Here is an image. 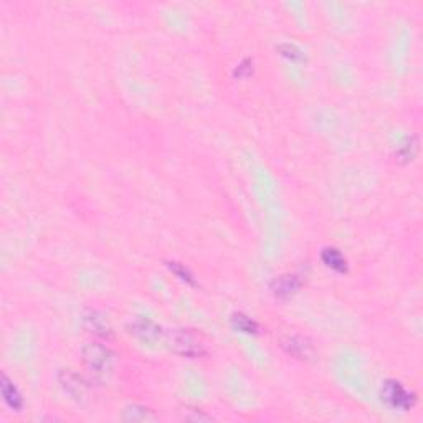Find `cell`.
<instances>
[{"instance_id":"9c48e42d","label":"cell","mask_w":423,"mask_h":423,"mask_svg":"<svg viewBox=\"0 0 423 423\" xmlns=\"http://www.w3.org/2000/svg\"><path fill=\"white\" fill-rule=\"evenodd\" d=\"M0 389H2V397H4V402L7 403V407L12 408L13 412H22V408L25 405L24 397H22L20 390H18L17 385L8 379V375L6 374L2 375Z\"/></svg>"},{"instance_id":"52a82bcc","label":"cell","mask_w":423,"mask_h":423,"mask_svg":"<svg viewBox=\"0 0 423 423\" xmlns=\"http://www.w3.org/2000/svg\"><path fill=\"white\" fill-rule=\"evenodd\" d=\"M283 351L298 361H310L314 356L316 349L310 338L301 334H289L282 341Z\"/></svg>"},{"instance_id":"8992f818","label":"cell","mask_w":423,"mask_h":423,"mask_svg":"<svg viewBox=\"0 0 423 423\" xmlns=\"http://www.w3.org/2000/svg\"><path fill=\"white\" fill-rule=\"evenodd\" d=\"M127 333L144 344H155L162 338V328L151 317L137 316L127 324Z\"/></svg>"},{"instance_id":"6da1fadb","label":"cell","mask_w":423,"mask_h":423,"mask_svg":"<svg viewBox=\"0 0 423 423\" xmlns=\"http://www.w3.org/2000/svg\"><path fill=\"white\" fill-rule=\"evenodd\" d=\"M83 364L93 379L103 380L113 372L114 352L108 346L101 342H90L81 349Z\"/></svg>"},{"instance_id":"2e32d148","label":"cell","mask_w":423,"mask_h":423,"mask_svg":"<svg viewBox=\"0 0 423 423\" xmlns=\"http://www.w3.org/2000/svg\"><path fill=\"white\" fill-rule=\"evenodd\" d=\"M233 75H235V78H240V80L250 78L253 75V60H250V58L243 60L240 65H237Z\"/></svg>"},{"instance_id":"ba28073f","label":"cell","mask_w":423,"mask_h":423,"mask_svg":"<svg viewBox=\"0 0 423 423\" xmlns=\"http://www.w3.org/2000/svg\"><path fill=\"white\" fill-rule=\"evenodd\" d=\"M303 284H305V282H303L300 275L284 273V275H279V277H277L273 282H271L270 289L275 298L286 301L289 298H293L296 293H300Z\"/></svg>"},{"instance_id":"9a60e30c","label":"cell","mask_w":423,"mask_h":423,"mask_svg":"<svg viewBox=\"0 0 423 423\" xmlns=\"http://www.w3.org/2000/svg\"><path fill=\"white\" fill-rule=\"evenodd\" d=\"M167 266H169V270L172 271L174 275H176L177 278H181L183 283H187V284H192V286H194V284H197V282H195V278H194V275L190 273V270L187 268L186 265H182V263H177V261H169L167 263Z\"/></svg>"},{"instance_id":"5bb4252c","label":"cell","mask_w":423,"mask_h":423,"mask_svg":"<svg viewBox=\"0 0 423 423\" xmlns=\"http://www.w3.org/2000/svg\"><path fill=\"white\" fill-rule=\"evenodd\" d=\"M277 50H278L279 55H282L283 58L289 60V62H293V63L306 62L305 53H303V50L300 47H298V45H294V43H282V45H278Z\"/></svg>"},{"instance_id":"3957f363","label":"cell","mask_w":423,"mask_h":423,"mask_svg":"<svg viewBox=\"0 0 423 423\" xmlns=\"http://www.w3.org/2000/svg\"><path fill=\"white\" fill-rule=\"evenodd\" d=\"M380 400L394 410L408 412L417 405V394L408 390L400 380L387 379L380 385Z\"/></svg>"},{"instance_id":"5b68a950","label":"cell","mask_w":423,"mask_h":423,"mask_svg":"<svg viewBox=\"0 0 423 423\" xmlns=\"http://www.w3.org/2000/svg\"><path fill=\"white\" fill-rule=\"evenodd\" d=\"M81 324L83 328L86 329V333L96 335L99 339H113L114 335V329L111 323H109L108 316L104 312H101L98 310H93V307H88V310L83 311L81 314Z\"/></svg>"},{"instance_id":"7c38bea8","label":"cell","mask_w":423,"mask_h":423,"mask_svg":"<svg viewBox=\"0 0 423 423\" xmlns=\"http://www.w3.org/2000/svg\"><path fill=\"white\" fill-rule=\"evenodd\" d=\"M418 153V139L415 136H407L400 141V144L397 146V160L398 162H410L413 160Z\"/></svg>"},{"instance_id":"8fae6325","label":"cell","mask_w":423,"mask_h":423,"mask_svg":"<svg viewBox=\"0 0 423 423\" xmlns=\"http://www.w3.org/2000/svg\"><path fill=\"white\" fill-rule=\"evenodd\" d=\"M230 323H232V328L238 331L242 334H258L260 333V324L256 323L253 317H250L245 312H233L232 317H230Z\"/></svg>"},{"instance_id":"277c9868","label":"cell","mask_w":423,"mask_h":423,"mask_svg":"<svg viewBox=\"0 0 423 423\" xmlns=\"http://www.w3.org/2000/svg\"><path fill=\"white\" fill-rule=\"evenodd\" d=\"M58 384L68 397L75 402H85L88 398L90 385L85 380V377L78 374L73 369H62L58 372Z\"/></svg>"},{"instance_id":"7a4b0ae2","label":"cell","mask_w":423,"mask_h":423,"mask_svg":"<svg viewBox=\"0 0 423 423\" xmlns=\"http://www.w3.org/2000/svg\"><path fill=\"white\" fill-rule=\"evenodd\" d=\"M165 342L174 354L183 359H200L207 351L204 342L200 341L190 329H171L165 333Z\"/></svg>"},{"instance_id":"30bf717a","label":"cell","mask_w":423,"mask_h":423,"mask_svg":"<svg viewBox=\"0 0 423 423\" xmlns=\"http://www.w3.org/2000/svg\"><path fill=\"white\" fill-rule=\"evenodd\" d=\"M321 261H323L329 270H333L339 275H344L349 271L347 258L342 255V251L335 247L323 248V250H321Z\"/></svg>"},{"instance_id":"4fadbf2b","label":"cell","mask_w":423,"mask_h":423,"mask_svg":"<svg viewBox=\"0 0 423 423\" xmlns=\"http://www.w3.org/2000/svg\"><path fill=\"white\" fill-rule=\"evenodd\" d=\"M123 418L126 422H149L154 420V413L151 408L141 407V405H130L124 408Z\"/></svg>"}]
</instances>
